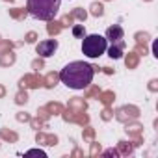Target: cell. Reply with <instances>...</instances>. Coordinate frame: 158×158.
<instances>
[{"label": "cell", "instance_id": "6da1fadb", "mask_svg": "<svg viewBox=\"0 0 158 158\" xmlns=\"http://www.w3.org/2000/svg\"><path fill=\"white\" fill-rule=\"evenodd\" d=\"M95 69L86 61H71L60 71V80L71 89H86L93 80Z\"/></svg>", "mask_w": 158, "mask_h": 158}, {"label": "cell", "instance_id": "7a4b0ae2", "mask_svg": "<svg viewBox=\"0 0 158 158\" xmlns=\"http://www.w3.org/2000/svg\"><path fill=\"white\" fill-rule=\"evenodd\" d=\"M61 0H28V13L39 21H52Z\"/></svg>", "mask_w": 158, "mask_h": 158}, {"label": "cell", "instance_id": "3957f363", "mask_svg": "<svg viewBox=\"0 0 158 158\" xmlns=\"http://www.w3.org/2000/svg\"><path fill=\"white\" fill-rule=\"evenodd\" d=\"M106 48H108V41H106V37H102L99 34L86 35L82 41V52L88 58H99L106 52Z\"/></svg>", "mask_w": 158, "mask_h": 158}, {"label": "cell", "instance_id": "277c9868", "mask_svg": "<svg viewBox=\"0 0 158 158\" xmlns=\"http://www.w3.org/2000/svg\"><path fill=\"white\" fill-rule=\"evenodd\" d=\"M56 50H58V41H56V39H47V41H41V43L35 47V52H37L41 58H50Z\"/></svg>", "mask_w": 158, "mask_h": 158}, {"label": "cell", "instance_id": "5b68a950", "mask_svg": "<svg viewBox=\"0 0 158 158\" xmlns=\"http://www.w3.org/2000/svg\"><path fill=\"white\" fill-rule=\"evenodd\" d=\"M123 37H125V32H123V28L119 24H114V26H110L106 30V41H110V43L123 41Z\"/></svg>", "mask_w": 158, "mask_h": 158}, {"label": "cell", "instance_id": "8992f818", "mask_svg": "<svg viewBox=\"0 0 158 158\" xmlns=\"http://www.w3.org/2000/svg\"><path fill=\"white\" fill-rule=\"evenodd\" d=\"M125 48H127V45H125V41H117V43H112L106 50H108V56L110 58H114V60H119V58H123V54H125Z\"/></svg>", "mask_w": 158, "mask_h": 158}, {"label": "cell", "instance_id": "52a82bcc", "mask_svg": "<svg viewBox=\"0 0 158 158\" xmlns=\"http://www.w3.org/2000/svg\"><path fill=\"white\" fill-rule=\"evenodd\" d=\"M26 154H28V156H32V154H39V156H43V158H45V156H47V154H45V152H43V151H39V149H32V151H28V152H26Z\"/></svg>", "mask_w": 158, "mask_h": 158}, {"label": "cell", "instance_id": "ba28073f", "mask_svg": "<svg viewBox=\"0 0 158 158\" xmlns=\"http://www.w3.org/2000/svg\"><path fill=\"white\" fill-rule=\"evenodd\" d=\"M73 34H74V35H80V34H82V28H80V26H76V28L73 30Z\"/></svg>", "mask_w": 158, "mask_h": 158}]
</instances>
